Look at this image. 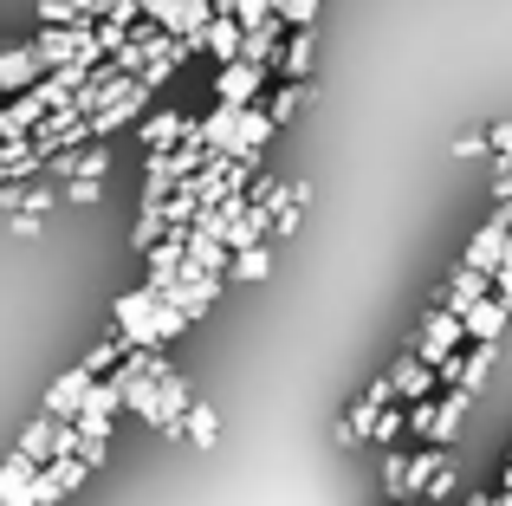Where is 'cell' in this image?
Returning a JSON list of instances; mask_svg holds the SVG:
<instances>
[{
  "label": "cell",
  "mask_w": 512,
  "mask_h": 506,
  "mask_svg": "<svg viewBox=\"0 0 512 506\" xmlns=\"http://www.w3.org/2000/svg\"><path fill=\"white\" fill-rule=\"evenodd\" d=\"M461 344H467V325H461L454 312H441V305H435V312L422 318V338H415V357H422L428 370H441L448 357H461Z\"/></svg>",
  "instance_id": "cell-1"
},
{
  "label": "cell",
  "mask_w": 512,
  "mask_h": 506,
  "mask_svg": "<svg viewBox=\"0 0 512 506\" xmlns=\"http://www.w3.org/2000/svg\"><path fill=\"white\" fill-rule=\"evenodd\" d=\"M266 91V72L260 65H214V104H227V111H247V104H260Z\"/></svg>",
  "instance_id": "cell-2"
},
{
  "label": "cell",
  "mask_w": 512,
  "mask_h": 506,
  "mask_svg": "<svg viewBox=\"0 0 512 506\" xmlns=\"http://www.w3.org/2000/svg\"><path fill=\"white\" fill-rule=\"evenodd\" d=\"M389 390H396V403H402V409H415V403H428V396L441 390V377L409 351V357H396V364H389Z\"/></svg>",
  "instance_id": "cell-3"
},
{
  "label": "cell",
  "mask_w": 512,
  "mask_h": 506,
  "mask_svg": "<svg viewBox=\"0 0 512 506\" xmlns=\"http://www.w3.org/2000/svg\"><path fill=\"white\" fill-rule=\"evenodd\" d=\"M46 78L33 46H0V98H26V91Z\"/></svg>",
  "instance_id": "cell-4"
},
{
  "label": "cell",
  "mask_w": 512,
  "mask_h": 506,
  "mask_svg": "<svg viewBox=\"0 0 512 506\" xmlns=\"http://www.w3.org/2000/svg\"><path fill=\"white\" fill-rule=\"evenodd\" d=\"M188 124H195V117H182V111H169V104H163V111H150L137 124V137H143V150H150V156H169V150H182V143H188Z\"/></svg>",
  "instance_id": "cell-5"
},
{
  "label": "cell",
  "mask_w": 512,
  "mask_h": 506,
  "mask_svg": "<svg viewBox=\"0 0 512 506\" xmlns=\"http://www.w3.org/2000/svg\"><path fill=\"white\" fill-rule=\"evenodd\" d=\"M214 299H221V273H182V279H175V292H169L163 305H175V312H182L188 325H195V318L208 312Z\"/></svg>",
  "instance_id": "cell-6"
},
{
  "label": "cell",
  "mask_w": 512,
  "mask_h": 506,
  "mask_svg": "<svg viewBox=\"0 0 512 506\" xmlns=\"http://www.w3.org/2000/svg\"><path fill=\"white\" fill-rule=\"evenodd\" d=\"M273 117H266V104H247L240 111V137H234V163H247V169H260V156H266V143H273Z\"/></svg>",
  "instance_id": "cell-7"
},
{
  "label": "cell",
  "mask_w": 512,
  "mask_h": 506,
  "mask_svg": "<svg viewBox=\"0 0 512 506\" xmlns=\"http://www.w3.org/2000/svg\"><path fill=\"white\" fill-rule=\"evenodd\" d=\"M91 383H98V377H91L85 364H78V370H65V377L46 390V416H52V422H78V409H85Z\"/></svg>",
  "instance_id": "cell-8"
},
{
  "label": "cell",
  "mask_w": 512,
  "mask_h": 506,
  "mask_svg": "<svg viewBox=\"0 0 512 506\" xmlns=\"http://www.w3.org/2000/svg\"><path fill=\"white\" fill-rule=\"evenodd\" d=\"M506 247H512V228H506L500 215H493V221H480V234L467 241V260H461V266H474V273H487V279H493V266L506 260Z\"/></svg>",
  "instance_id": "cell-9"
},
{
  "label": "cell",
  "mask_w": 512,
  "mask_h": 506,
  "mask_svg": "<svg viewBox=\"0 0 512 506\" xmlns=\"http://www.w3.org/2000/svg\"><path fill=\"white\" fill-rule=\"evenodd\" d=\"M39 124H46V104H39V91H26V98H7V104H0V143H26Z\"/></svg>",
  "instance_id": "cell-10"
},
{
  "label": "cell",
  "mask_w": 512,
  "mask_h": 506,
  "mask_svg": "<svg viewBox=\"0 0 512 506\" xmlns=\"http://www.w3.org/2000/svg\"><path fill=\"white\" fill-rule=\"evenodd\" d=\"M480 299H493V279H487V273H474V266H461V273L441 286V312H454V318H467Z\"/></svg>",
  "instance_id": "cell-11"
},
{
  "label": "cell",
  "mask_w": 512,
  "mask_h": 506,
  "mask_svg": "<svg viewBox=\"0 0 512 506\" xmlns=\"http://www.w3.org/2000/svg\"><path fill=\"white\" fill-rule=\"evenodd\" d=\"M188 52H208L214 65H234V59H240V26L227 20V13H214V20L201 26L195 39H188Z\"/></svg>",
  "instance_id": "cell-12"
},
{
  "label": "cell",
  "mask_w": 512,
  "mask_h": 506,
  "mask_svg": "<svg viewBox=\"0 0 512 506\" xmlns=\"http://www.w3.org/2000/svg\"><path fill=\"white\" fill-rule=\"evenodd\" d=\"M156 305H163V299H156V292H150V286H137V292H124V299H117V305H111V312H117V338H124V344H130V351H137V338H143V325H150V312H156Z\"/></svg>",
  "instance_id": "cell-13"
},
{
  "label": "cell",
  "mask_w": 512,
  "mask_h": 506,
  "mask_svg": "<svg viewBox=\"0 0 512 506\" xmlns=\"http://www.w3.org/2000/svg\"><path fill=\"white\" fill-rule=\"evenodd\" d=\"M312 65H318V39H312V33H292V39H279V59H273V72L286 78V85H305V78H312Z\"/></svg>",
  "instance_id": "cell-14"
},
{
  "label": "cell",
  "mask_w": 512,
  "mask_h": 506,
  "mask_svg": "<svg viewBox=\"0 0 512 506\" xmlns=\"http://www.w3.org/2000/svg\"><path fill=\"white\" fill-rule=\"evenodd\" d=\"M506 318H512V305H506V299H480L474 312L461 318V325H467V344H500Z\"/></svg>",
  "instance_id": "cell-15"
},
{
  "label": "cell",
  "mask_w": 512,
  "mask_h": 506,
  "mask_svg": "<svg viewBox=\"0 0 512 506\" xmlns=\"http://www.w3.org/2000/svg\"><path fill=\"white\" fill-rule=\"evenodd\" d=\"M227 266H234L227 241H214V234L188 228V266H182V273H227Z\"/></svg>",
  "instance_id": "cell-16"
},
{
  "label": "cell",
  "mask_w": 512,
  "mask_h": 506,
  "mask_svg": "<svg viewBox=\"0 0 512 506\" xmlns=\"http://www.w3.org/2000/svg\"><path fill=\"white\" fill-rule=\"evenodd\" d=\"M448 468V448H422V455H409V474H402V506L409 500H422L428 494V481Z\"/></svg>",
  "instance_id": "cell-17"
},
{
  "label": "cell",
  "mask_w": 512,
  "mask_h": 506,
  "mask_svg": "<svg viewBox=\"0 0 512 506\" xmlns=\"http://www.w3.org/2000/svg\"><path fill=\"white\" fill-rule=\"evenodd\" d=\"M467 403H474V396H461V390H441V396H435V435H428V448H448L454 435H461Z\"/></svg>",
  "instance_id": "cell-18"
},
{
  "label": "cell",
  "mask_w": 512,
  "mask_h": 506,
  "mask_svg": "<svg viewBox=\"0 0 512 506\" xmlns=\"http://www.w3.org/2000/svg\"><path fill=\"white\" fill-rule=\"evenodd\" d=\"M33 13H39V26H65V33H91V13H85V0H33Z\"/></svg>",
  "instance_id": "cell-19"
},
{
  "label": "cell",
  "mask_w": 512,
  "mask_h": 506,
  "mask_svg": "<svg viewBox=\"0 0 512 506\" xmlns=\"http://www.w3.org/2000/svg\"><path fill=\"white\" fill-rule=\"evenodd\" d=\"M39 150L33 143H0V189H13V182H33L39 176Z\"/></svg>",
  "instance_id": "cell-20"
},
{
  "label": "cell",
  "mask_w": 512,
  "mask_h": 506,
  "mask_svg": "<svg viewBox=\"0 0 512 506\" xmlns=\"http://www.w3.org/2000/svg\"><path fill=\"white\" fill-rule=\"evenodd\" d=\"M279 33L286 26H260V33H240V65H260V72H273V59H279Z\"/></svg>",
  "instance_id": "cell-21"
},
{
  "label": "cell",
  "mask_w": 512,
  "mask_h": 506,
  "mask_svg": "<svg viewBox=\"0 0 512 506\" xmlns=\"http://www.w3.org/2000/svg\"><path fill=\"white\" fill-rule=\"evenodd\" d=\"M182 435H188L195 448H214V435H221V416H214V403H188Z\"/></svg>",
  "instance_id": "cell-22"
},
{
  "label": "cell",
  "mask_w": 512,
  "mask_h": 506,
  "mask_svg": "<svg viewBox=\"0 0 512 506\" xmlns=\"http://www.w3.org/2000/svg\"><path fill=\"white\" fill-rule=\"evenodd\" d=\"M227 20L240 26V33H260V26H273V0H227Z\"/></svg>",
  "instance_id": "cell-23"
},
{
  "label": "cell",
  "mask_w": 512,
  "mask_h": 506,
  "mask_svg": "<svg viewBox=\"0 0 512 506\" xmlns=\"http://www.w3.org/2000/svg\"><path fill=\"white\" fill-rule=\"evenodd\" d=\"M279 26H292V33H312L318 26V0H279Z\"/></svg>",
  "instance_id": "cell-24"
},
{
  "label": "cell",
  "mask_w": 512,
  "mask_h": 506,
  "mask_svg": "<svg viewBox=\"0 0 512 506\" xmlns=\"http://www.w3.org/2000/svg\"><path fill=\"white\" fill-rule=\"evenodd\" d=\"M234 279H266L273 273V247H247V253H234V266H227Z\"/></svg>",
  "instance_id": "cell-25"
},
{
  "label": "cell",
  "mask_w": 512,
  "mask_h": 506,
  "mask_svg": "<svg viewBox=\"0 0 512 506\" xmlns=\"http://www.w3.org/2000/svg\"><path fill=\"white\" fill-rule=\"evenodd\" d=\"M299 104H305V85H279L273 104H266V117H273V124H292V117H299Z\"/></svg>",
  "instance_id": "cell-26"
},
{
  "label": "cell",
  "mask_w": 512,
  "mask_h": 506,
  "mask_svg": "<svg viewBox=\"0 0 512 506\" xmlns=\"http://www.w3.org/2000/svg\"><path fill=\"white\" fill-rule=\"evenodd\" d=\"M402 429H409V409H402V403H389V409H383V416H376V429H370V442H383V448H389V442H396V435H402Z\"/></svg>",
  "instance_id": "cell-27"
},
{
  "label": "cell",
  "mask_w": 512,
  "mask_h": 506,
  "mask_svg": "<svg viewBox=\"0 0 512 506\" xmlns=\"http://www.w3.org/2000/svg\"><path fill=\"white\" fill-rule=\"evenodd\" d=\"M487 150H493V163H506V169H512V117H500V124L487 130Z\"/></svg>",
  "instance_id": "cell-28"
},
{
  "label": "cell",
  "mask_w": 512,
  "mask_h": 506,
  "mask_svg": "<svg viewBox=\"0 0 512 506\" xmlns=\"http://www.w3.org/2000/svg\"><path fill=\"white\" fill-rule=\"evenodd\" d=\"M156 234H169V228H163V208L143 202V215H137V247H156Z\"/></svg>",
  "instance_id": "cell-29"
},
{
  "label": "cell",
  "mask_w": 512,
  "mask_h": 506,
  "mask_svg": "<svg viewBox=\"0 0 512 506\" xmlns=\"http://www.w3.org/2000/svg\"><path fill=\"white\" fill-rule=\"evenodd\" d=\"M409 435H422V442H428V435H435V396L409 409Z\"/></svg>",
  "instance_id": "cell-30"
},
{
  "label": "cell",
  "mask_w": 512,
  "mask_h": 506,
  "mask_svg": "<svg viewBox=\"0 0 512 506\" xmlns=\"http://www.w3.org/2000/svg\"><path fill=\"white\" fill-rule=\"evenodd\" d=\"M98 195H104V182H65V202L72 208H91Z\"/></svg>",
  "instance_id": "cell-31"
},
{
  "label": "cell",
  "mask_w": 512,
  "mask_h": 506,
  "mask_svg": "<svg viewBox=\"0 0 512 506\" xmlns=\"http://www.w3.org/2000/svg\"><path fill=\"white\" fill-rule=\"evenodd\" d=\"M448 494H454V461H448V468L435 474V481H428V494H422V500H428V506H441Z\"/></svg>",
  "instance_id": "cell-32"
},
{
  "label": "cell",
  "mask_w": 512,
  "mask_h": 506,
  "mask_svg": "<svg viewBox=\"0 0 512 506\" xmlns=\"http://www.w3.org/2000/svg\"><path fill=\"white\" fill-rule=\"evenodd\" d=\"M493 202H500V208L512 202V169L506 163H493Z\"/></svg>",
  "instance_id": "cell-33"
},
{
  "label": "cell",
  "mask_w": 512,
  "mask_h": 506,
  "mask_svg": "<svg viewBox=\"0 0 512 506\" xmlns=\"http://www.w3.org/2000/svg\"><path fill=\"white\" fill-rule=\"evenodd\" d=\"M454 156H467V163H474V156H487V137H474V130H467V137H454Z\"/></svg>",
  "instance_id": "cell-34"
},
{
  "label": "cell",
  "mask_w": 512,
  "mask_h": 506,
  "mask_svg": "<svg viewBox=\"0 0 512 506\" xmlns=\"http://www.w3.org/2000/svg\"><path fill=\"white\" fill-rule=\"evenodd\" d=\"M467 506H500V500H493V494H474V500H467Z\"/></svg>",
  "instance_id": "cell-35"
},
{
  "label": "cell",
  "mask_w": 512,
  "mask_h": 506,
  "mask_svg": "<svg viewBox=\"0 0 512 506\" xmlns=\"http://www.w3.org/2000/svg\"><path fill=\"white\" fill-rule=\"evenodd\" d=\"M493 500H500V506H512V487H506V494H493Z\"/></svg>",
  "instance_id": "cell-36"
},
{
  "label": "cell",
  "mask_w": 512,
  "mask_h": 506,
  "mask_svg": "<svg viewBox=\"0 0 512 506\" xmlns=\"http://www.w3.org/2000/svg\"><path fill=\"white\" fill-rule=\"evenodd\" d=\"M214 13H227V0H214Z\"/></svg>",
  "instance_id": "cell-37"
},
{
  "label": "cell",
  "mask_w": 512,
  "mask_h": 506,
  "mask_svg": "<svg viewBox=\"0 0 512 506\" xmlns=\"http://www.w3.org/2000/svg\"><path fill=\"white\" fill-rule=\"evenodd\" d=\"M273 7H279V0H273Z\"/></svg>",
  "instance_id": "cell-38"
}]
</instances>
